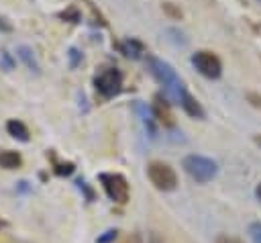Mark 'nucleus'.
Instances as JSON below:
<instances>
[{
    "mask_svg": "<svg viewBox=\"0 0 261 243\" xmlns=\"http://www.w3.org/2000/svg\"><path fill=\"white\" fill-rule=\"evenodd\" d=\"M2 61H4V67H6V69H10V67H12V61H10V57H8V53H6V51L2 53Z\"/></svg>",
    "mask_w": 261,
    "mask_h": 243,
    "instance_id": "nucleus-21",
    "label": "nucleus"
},
{
    "mask_svg": "<svg viewBox=\"0 0 261 243\" xmlns=\"http://www.w3.org/2000/svg\"><path fill=\"white\" fill-rule=\"evenodd\" d=\"M163 12H165L169 18H181V10H179L175 4H171V2H163Z\"/></svg>",
    "mask_w": 261,
    "mask_h": 243,
    "instance_id": "nucleus-17",
    "label": "nucleus"
},
{
    "mask_svg": "<svg viewBox=\"0 0 261 243\" xmlns=\"http://www.w3.org/2000/svg\"><path fill=\"white\" fill-rule=\"evenodd\" d=\"M94 88L102 98H114L122 92V74L116 67H106L94 76Z\"/></svg>",
    "mask_w": 261,
    "mask_h": 243,
    "instance_id": "nucleus-4",
    "label": "nucleus"
},
{
    "mask_svg": "<svg viewBox=\"0 0 261 243\" xmlns=\"http://www.w3.org/2000/svg\"><path fill=\"white\" fill-rule=\"evenodd\" d=\"M22 163V157L18 151H12V149H2L0 151V167L4 169H16L20 167Z\"/></svg>",
    "mask_w": 261,
    "mask_h": 243,
    "instance_id": "nucleus-11",
    "label": "nucleus"
},
{
    "mask_svg": "<svg viewBox=\"0 0 261 243\" xmlns=\"http://www.w3.org/2000/svg\"><path fill=\"white\" fill-rule=\"evenodd\" d=\"M6 133H8L10 137H14L16 141H22V143H27V141L31 139V133H29L27 125H24L22 120H18V118H10V120L6 123Z\"/></svg>",
    "mask_w": 261,
    "mask_h": 243,
    "instance_id": "nucleus-10",
    "label": "nucleus"
},
{
    "mask_svg": "<svg viewBox=\"0 0 261 243\" xmlns=\"http://www.w3.org/2000/svg\"><path fill=\"white\" fill-rule=\"evenodd\" d=\"M59 18H65V20H69V22H80V20H82L80 10H77L75 6H69V8H65L63 12H59Z\"/></svg>",
    "mask_w": 261,
    "mask_h": 243,
    "instance_id": "nucleus-14",
    "label": "nucleus"
},
{
    "mask_svg": "<svg viewBox=\"0 0 261 243\" xmlns=\"http://www.w3.org/2000/svg\"><path fill=\"white\" fill-rule=\"evenodd\" d=\"M16 55H18V59L31 69V71H35V74H39V61H37V57H35V51L31 49V47H27V45H20L18 49H16Z\"/></svg>",
    "mask_w": 261,
    "mask_h": 243,
    "instance_id": "nucleus-12",
    "label": "nucleus"
},
{
    "mask_svg": "<svg viewBox=\"0 0 261 243\" xmlns=\"http://www.w3.org/2000/svg\"><path fill=\"white\" fill-rule=\"evenodd\" d=\"M67 57H69V67H77V63L82 61V53H80L75 47H71V49H69Z\"/></svg>",
    "mask_w": 261,
    "mask_h": 243,
    "instance_id": "nucleus-18",
    "label": "nucleus"
},
{
    "mask_svg": "<svg viewBox=\"0 0 261 243\" xmlns=\"http://www.w3.org/2000/svg\"><path fill=\"white\" fill-rule=\"evenodd\" d=\"M98 180H100V184H102L106 196H108L112 202H116V204H124V202L128 200L130 188H128V182H126V178H124L122 174L102 172V174L98 176Z\"/></svg>",
    "mask_w": 261,
    "mask_h": 243,
    "instance_id": "nucleus-5",
    "label": "nucleus"
},
{
    "mask_svg": "<svg viewBox=\"0 0 261 243\" xmlns=\"http://www.w3.org/2000/svg\"><path fill=\"white\" fill-rule=\"evenodd\" d=\"M247 100H249L255 108H261V94H257V92H247Z\"/></svg>",
    "mask_w": 261,
    "mask_h": 243,
    "instance_id": "nucleus-19",
    "label": "nucleus"
},
{
    "mask_svg": "<svg viewBox=\"0 0 261 243\" xmlns=\"http://www.w3.org/2000/svg\"><path fill=\"white\" fill-rule=\"evenodd\" d=\"M147 69L163 86V96L167 100H171L173 104H179V98L186 92V86L181 84V80L175 74V69L167 61H163L159 57H153V55L147 57Z\"/></svg>",
    "mask_w": 261,
    "mask_h": 243,
    "instance_id": "nucleus-1",
    "label": "nucleus"
},
{
    "mask_svg": "<svg viewBox=\"0 0 261 243\" xmlns=\"http://www.w3.org/2000/svg\"><path fill=\"white\" fill-rule=\"evenodd\" d=\"M73 169H75V165H73L71 161H65V163L55 161V163H53V172H55L57 176H71Z\"/></svg>",
    "mask_w": 261,
    "mask_h": 243,
    "instance_id": "nucleus-13",
    "label": "nucleus"
},
{
    "mask_svg": "<svg viewBox=\"0 0 261 243\" xmlns=\"http://www.w3.org/2000/svg\"><path fill=\"white\" fill-rule=\"evenodd\" d=\"M116 47H118V51H120L124 57H130V59H139V57H143V53H145V45H143L139 39H133V37L120 41Z\"/></svg>",
    "mask_w": 261,
    "mask_h": 243,
    "instance_id": "nucleus-9",
    "label": "nucleus"
},
{
    "mask_svg": "<svg viewBox=\"0 0 261 243\" xmlns=\"http://www.w3.org/2000/svg\"><path fill=\"white\" fill-rule=\"evenodd\" d=\"M2 20H4V18H0V29H2V31H10V25H6V22H2Z\"/></svg>",
    "mask_w": 261,
    "mask_h": 243,
    "instance_id": "nucleus-24",
    "label": "nucleus"
},
{
    "mask_svg": "<svg viewBox=\"0 0 261 243\" xmlns=\"http://www.w3.org/2000/svg\"><path fill=\"white\" fill-rule=\"evenodd\" d=\"M214 243H243L239 237H232V235H218Z\"/></svg>",
    "mask_w": 261,
    "mask_h": 243,
    "instance_id": "nucleus-20",
    "label": "nucleus"
},
{
    "mask_svg": "<svg viewBox=\"0 0 261 243\" xmlns=\"http://www.w3.org/2000/svg\"><path fill=\"white\" fill-rule=\"evenodd\" d=\"M169 100L163 96V94H155V98H153V106H151V112H153V118H157L163 127H167V129H171L173 125H175V120H173V114H171V110H169Z\"/></svg>",
    "mask_w": 261,
    "mask_h": 243,
    "instance_id": "nucleus-7",
    "label": "nucleus"
},
{
    "mask_svg": "<svg viewBox=\"0 0 261 243\" xmlns=\"http://www.w3.org/2000/svg\"><path fill=\"white\" fill-rule=\"evenodd\" d=\"M179 106L184 108V112L188 114V116H192V118H206V112H204V108H202V104L186 90L184 94H181V98H179Z\"/></svg>",
    "mask_w": 261,
    "mask_h": 243,
    "instance_id": "nucleus-8",
    "label": "nucleus"
},
{
    "mask_svg": "<svg viewBox=\"0 0 261 243\" xmlns=\"http://www.w3.org/2000/svg\"><path fill=\"white\" fill-rule=\"evenodd\" d=\"M116 237H118V231H116V229H108V231H104V233L96 239V243H114Z\"/></svg>",
    "mask_w": 261,
    "mask_h": 243,
    "instance_id": "nucleus-15",
    "label": "nucleus"
},
{
    "mask_svg": "<svg viewBox=\"0 0 261 243\" xmlns=\"http://www.w3.org/2000/svg\"><path fill=\"white\" fill-rule=\"evenodd\" d=\"M255 196H257V200L261 202V184H257V188H255Z\"/></svg>",
    "mask_w": 261,
    "mask_h": 243,
    "instance_id": "nucleus-23",
    "label": "nucleus"
},
{
    "mask_svg": "<svg viewBox=\"0 0 261 243\" xmlns=\"http://www.w3.org/2000/svg\"><path fill=\"white\" fill-rule=\"evenodd\" d=\"M192 65L196 67V71L200 76H204L208 80H218L222 76V61L212 51H206V49L196 51L192 55Z\"/></svg>",
    "mask_w": 261,
    "mask_h": 243,
    "instance_id": "nucleus-6",
    "label": "nucleus"
},
{
    "mask_svg": "<svg viewBox=\"0 0 261 243\" xmlns=\"http://www.w3.org/2000/svg\"><path fill=\"white\" fill-rule=\"evenodd\" d=\"M147 176H149V182L159 192H171L177 188V174L165 161H151L147 165Z\"/></svg>",
    "mask_w": 261,
    "mask_h": 243,
    "instance_id": "nucleus-3",
    "label": "nucleus"
},
{
    "mask_svg": "<svg viewBox=\"0 0 261 243\" xmlns=\"http://www.w3.org/2000/svg\"><path fill=\"white\" fill-rule=\"evenodd\" d=\"M149 243H163V239H161L157 233H151V235H149Z\"/></svg>",
    "mask_w": 261,
    "mask_h": 243,
    "instance_id": "nucleus-22",
    "label": "nucleus"
},
{
    "mask_svg": "<svg viewBox=\"0 0 261 243\" xmlns=\"http://www.w3.org/2000/svg\"><path fill=\"white\" fill-rule=\"evenodd\" d=\"M255 143H257V145H261V135H255Z\"/></svg>",
    "mask_w": 261,
    "mask_h": 243,
    "instance_id": "nucleus-25",
    "label": "nucleus"
},
{
    "mask_svg": "<svg viewBox=\"0 0 261 243\" xmlns=\"http://www.w3.org/2000/svg\"><path fill=\"white\" fill-rule=\"evenodd\" d=\"M249 235H251L253 243H261V221H255L249 225Z\"/></svg>",
    "mask_w": 261,
    "mask_h": 243,
    "instance_id": "nucleus-16",
    "label": "nucleus"
},
{
    "mask_svg": "<svg viewBox=\"0 0 261 243\" xmlns=\"http://www.w3.org/2000/svg\"><path fill=\"white\" fill-rule=\"evenodd\" d=\"M181 167L198 184H206L218 174V163L214 159H210L206 155H198V153L186 155L184 161H181Z\"/></svg>",
    "mask_w": 261,
    "mask_h": 243,
    "instance_id": "nucleus-2",
    "label": "nucleus"
},
{
    "mask_svg": "<svg viewBox=\"0 0 261 243\" xmlns=\"http://www.w3.org/2000/svg\"><path fill=\"white\" fill-rule=\"evenodd\" d=\"M259 2H261V0H259Z\"/></svg>",
    "mask_w": 261,
    "mask_h": 243,
    "instance_id": "nucleus-26",
    "label": "nucleus"
}]
</instances>
